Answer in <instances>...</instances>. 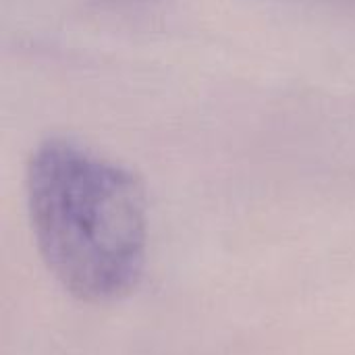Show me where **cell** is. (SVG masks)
I'll list each match as a JSON object with an SVG mask.
<instances>
[{
	"mask_svg": "<svg viewBox=\"0 0 355 355\" xmlns=\"http://www.w3.org/2000/svg\"><path fill=\"white\" fill-rule=\"evenodd\" d=\"M25 204L37 254L71 297L100 306L137 289L148 260V202L131 168L48 137L27 160Z\"/></svg>",
	"mask_w": 355,
	"mask_h": 355,
	"instance_id": "1",
	"label": "cell"
}]
</instances>
